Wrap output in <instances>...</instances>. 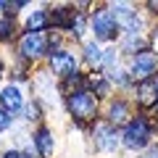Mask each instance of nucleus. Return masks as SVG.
I'll use <instances>...</instances> for the list:
<instances>
[{"label":"nucleus","mask_w":158,"mask_h":158,"mask_svg":"<svg viewBox=\"0 0 158 158\" xmlns=\"http://www.w3.org/2000/svg\"><path fill=\"white\" fill-rule=\"evenodd\" d=\"M63 108H66V113L71 116L74 127H79V129L92 127L98 118H100V113H103L100 100H98V98L92 95L87 87H82V90H74V92H69V95H63Z\"/></svg>","instance_id":"nucleus-1"},{"label":"nucleus","mask_w":158,"mask_h":158,"mask_svg":"<svg viewBox=\"0 0 158 158\" xmlns=\"http://www.w3.org/2000/svg\"><path fill=\"white\" fill-rule=\"evenodd\" d=\"M79 56L71 50V48H61V50H53L48 53L45 58V69L53 74V77L58 79V82H63V79H69L71 74L79 71Z\"/></svg>","instance_id":"nucleus-6"},{"label":"nucleus","mask_w":158,"mask_h":158,"mask_svg":"<svg viewBox=\"0 0 158 158\" xmlns=\"http://www.w3.org/2000/svg\"><path fill=\"white\" fill-rule=\"evenodd\" d=\"M116 158H118V156H116Z\"/></svg>","instance_id":"nucleus-25"},{"label":"nucleus","mask_w":158,"mask_h":158,"mask_svg":"<svg viewBox=\"0 0 158 158\" xmlns=\"http://www.w3.org/2000/svg\"><path fill=\"white\" fill-rule=\"evenodd\" d=\"M90 137H92V148H95V153H103V156L116 158L118 148H121V129L111 127L106 118H98L95 124L90 127Z\"/></svg>","instance_id":"nucleus-5"},{"label":"nucleus","mask_w":158,"mask_h":158,"mask_svg":"<svg viewBox=\"0 0 158 158\" xmlns=\"http://www.w3.org/2000/svg\"><path fill=\"white\" fill-rule=\"evenodd\" d=\"M24 92L19 85H6L3 90H0V108H6L11 116H16V113L24 111Z\"/></svg>","instance_id":"nucleus-13"},{"label":"nucleus","mask_w":158,"mask_h":158,"mask_svg":"<svg viewBox=\"0 0 158 158\" xmlns=\"http://www.w3.org/2000/svg\"><path fill=\"white\" fill-rule=\"evenodd\" d=\"M153 121H150V113H142L137 111L132 116V121L121 129V148L129 153H140V150H148L153 145Z\"/></svg>","instance_id":"nucleus-2"},{"label":"nucleus","mask_w":158,"mask_h":158,"mask_svg":"<svg viewBox=\"0 0 158 158\" xmlns=\"http://www.w3.org/2000/svg\"><path fill=\"white\" fill-rule=\"evenodd\" d=\"M50 29V11L48 6H37L32 11H27L21 21V32H48Z\"/></svg>","instance_id":"nucleus-10"},{"label":"nucleus","mask_w":158,"mask_h":158,"mask_svg":"<svg viewBox=\"0 0 158 158\" xmlns=\"http://www.w3.org/2000/svg\"><path fill=\"white\" fill-rule=\"evenodd\" d=\"M142 158H158V145H150V148L145 150V156H142Z\"/></svg>","instance_id":"nucleus-22"},{"label":"nucleus","mask_w":158,"mask_h":158,"mask_svg":"<svg viewBox=\"0 0 158 158\" xmlns=\"http://www.w3.org/2000/svg\"><path fill=\"white\" fill-rule=\"evenodd\" d=\"M85 87L100 103H106V100H111V98H113V85L108 82V77L103 71H87V85Z\"/></svg>","instance_id":"nucleus-12"},{"label":"nucleus","mask_w":158,"mask_h":158,"mask_svg":"<svg viewBox=\"0 0 158 158\" xmlns=\"http://www.w3.org/2000/svg\"><path fill=\"white\" fill-rule=\"evenodd\" d=\"M132 116H135L132 100L129 98H121V95H113L111 100H106V108H103V113H100V118H106L108 124L116 127V129H124L132 121Z\"/></svg>","instance_id":"nucleus-8"},{"label":"nucleus","mask_w":158,"mask_h":158,"mask_svg":"<svg viewBox=\"0 0 158 158\" xmlns=\"http://www.w3.org/2000/svg\"><path fill=\"white\" fill-rule=\"evenodd\" d=\"M145 13L150 19H158V0H148L145 3Z\"/></svg>","instance_id":"nucleus-20"},{"label":"nucleus","mask_w":158,"mask_h":158,"mask_svg":"<svg viewBox=\"0 0 158 158\" xmlns=\"http://www.w3.org/2000/svg\"><path fill=\"white\" fill-rule=\"evenodd\" d=\"M24 121H27V124H42V118H45V108L40 106L37 100H32V103H27V106H24Z\"/></svg>","instance_id":"nucleus-18"},{"label":"nucleus","mask_w":158,"mask_h":158,"mask_svg":"<svg viewBox=\"0 0 158 158\" xmlns=\"http://www.w3.org/2000/svg\"><path fill=\"white\" fill-rule=\"evenodd\" d=\"M6 74H8V63H6V58L0 56V79L6 77Z\"/></svg>","instance_id":"nucleus-23"},{"label":"nucleus","mask_w":158,"mask_h":158,"mask_svg":"<svg viewBox=\"0 0 158 158\" xmlns=\"http://www.w3.org/2000/svg\"><path fill=\"white\" fill-rule=\"evenodd\" d=\"M16 58L27 63H40L48 58V32H21L16 40Z\"/></svg>","instance_id":"nucleus-4"},{"label":"nucleus","mask_w":158,"mask_h":158,"mask_svg":"<svg viewBox=\"0 0 158 158\" xmlns=\"http://www.w3.org/2000/svg\"><path fill=\"white\" fill-rule=\"evenodd\" d=\"M0 158H21V150L19 148H6V150L0 153Z\"/></svg>","instance_id":"nucleus-21"},{"label":"nucleus","mask_w":158,"mask_h":158,"mask_svg":"<svg viewBox=\"0 0 158 158\" xmlns=\"http://www.w3.org/2000/svg\"><path fill=\"white\" fill-rule=\"evenodd\" d=\"M135 103H137V108L142 113H153V108L158 103V92H156V82L153 79L135 85Z\"/></svg>","instance_id":"nucleus-11"},{"label":"nucleus","mask_w":158,"mask_h":158,"mask_svg":"<svg viewBox=\"0 0 158 158\" xmlns=\"http://www.w3.org/2000/svg\"><path fill=\"white\" fill-rule=\"evenodd\" d=\"M13 118H16V116H11V113H8L6 108H0V132L13 129Z\"/></svg>","instance_id":"nucleus-19"},{"label":"nucleus","mask_w":158,"mask_h":158,"mask_svg":"<svg viewBox=\"0 0 158 158\" xmlns=\"http://www.w3.org/2000/svg\"><path fill=\"white\" fill-rule=\"evenodd\" d=\"M108 77V82H111L116 90H135V82H132L129 71H127V66H121V63H116V66H111L108 71H103Z\"/></svg>","instance_id":"nucleus-16"},{"label":"nucleus","mask_w":158,"mask_h":158,"mask_svg":"<svg viewBox=\"0 0 158 158\" xmlns=\"http://www.w3.org/2000/svg\"><path fill=\"white\" fill-rule=\"evenodd\" d=\"M127 71H129V77H132L135 85L153 79L158 74V53L153 50V48H148V50H142V53H137V56L127 58Z\"/></svg>","instance_id":"nucleus-7"},{"label":"nucleus","mask_w":158,"mask_h":158,"mask_svg":"<svg viewBox=\"0 0 158 158\" xmlns=\"http://www.w3.org/2000/svg\"><path fill=\"white\" fill-rule=\"evenodd\" d=\"M48 11H50V29H53V32H63V34H66L69 24H71V19H74V8H71V3L48 6Z\"/></svg>","instance_id":"nucleus-14"},{"label":"nucleus","mask_w":158,"mask_h":158,"mask_svg":"<svg viewBox=\"0 0 158 158\" xmlns=\"http://www.w3.org/2000/svg\"><path fill=\"white\" fill-rule=\"evenodd\" d=\"M153 82H156V92H158V74H156V77H153Z\"/></svg>","instance_id":"nucleus-24"},{"label":"nucleus","mask_w":158,"mask_h":158,"mask_svg":"<svg viewBox=\"0 0 158 158\" xmlns=\"http://www.w3.org/2000/svg\"><path fill=\"white\" fill-rule=\"evenodd\" d=\"M90 32H92V40L100 42V45L103 42H116L121 37V29H118L108 3H98V6L92 3V8H90Z\"/></svg>","instance_id":"nucleus-3"},{"label":"nucleus","mask_w":158,"mask_h":158,"mask_svg":"<svg viewBox=\"0 0 158 158\" xmlns=\"http://www.w3.org/2000/svg\"><path fill=\"white\" fill-rule=\"evenodd\" d=\"M19 37H21V24H19V19L0 16V45H11Z\"/></svg>","instance_id":"nucleus-17"},{"label":"nucleus","mask_w":158,"mask_h":158,"mask_svg":"<svg viewBox=\"0 0 158 158\" xmlns=\"http://www.w3.org/2000/svg\"><path fill=\"white\" fill-rule=\"evenodd\" d=\"M32 148H34V153H37L40 158H53V153H56V148H58V140H56L53 127H48V124L34 127V132H32Z\"/></svg>","instance_id":"nucleus-9"},{"label":"nucleus","mask_w":158,"mask_h":158,"mask_svg":"<svg viewBox=\"0 0 158 158\" xmlns=\"http://www.w3.org/2000/svg\"><path fill=\"white\" fill-rule=\"evenodd\" d=\"M79 61L85 63L87 69H92V71H100V63H103V48H100V42H95V40H85V42H82V53H79Z\"/></svg>","instance_id":"nucleus-15"}]
</instances>
